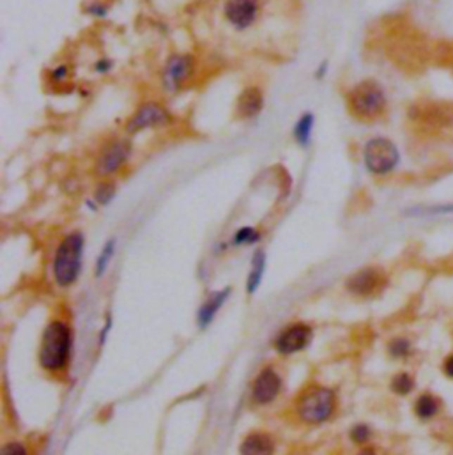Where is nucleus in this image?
Segmentation results:
<instances>
[{
	"label": "nucleus",
	"instance_id": "obj_25",
	"mask_svg": "<svg viewBox=\"0 0 453 455\" xmlns=\"http://www.w3.org/2000/svg\"><path fill=\"white\" fill-rule=\"evenodd\" d=\"M351 437L359 444L366 443V441L370 440V429L366 425H363V423H359V425H356L355 429L351 430Z\"/></svg>",
	"mask_w": 453,
	"mask_h": 455
},
{
	"label": "nucleus",
	"instance_id": "obj_12",
	"mask_svg": "<svg viewBox=\"0 0 453 455\" xmlns=\"http://www.w3.org/2000/svg\"><path fill=\"white\" fill-rule=\"evenodd\" d=\"M384 283L383 275L376 268H365L347 280V289L356 296H370Z\"/></svg>",
	"mask_w": 453,
	"mask_h": 455
},
{
	"label": "nucleus",
	"instance_id": "obj_17",
	"mask_svg": "<svg viewBox=\"0 0 453 455\" xmlns=\"http://www.w3.org/2000/svg\"><path fill=\"white\" fill-rule=\"evenodd\" d=\"M315 117L312 112H305L300 117V121L296 122V126H294V139H296V142L300 143V146H307V143L310 142Z\"/></svg>",
	"mask_w": 453,
	"mask_h": 455
},
{
	"label": "nucleus",
	"instance_id": "obj_30",
	"mask_svg": "<svg viewBox=\"0 0 453 455\" xmlns=\"http://www.w3.org/2000/svg\"><path fill=\"white\" fill-rule=\"evenodd\" d=\"M328 68H329L328 60H322V63L319 64L317 71H315V78H317V80H322V78L326 77V73H328Z\"/></svg>",
	"mask_w": 453,
	"mask_h": 455
},
{
	"label": "nucleus",
	"instance_id": "obj_14",
	"mask_svg": "<svg viewBox=\"0 0 453 455\" xmlns=\"http://www.w3.org/2000/svg\"><path fill=\"white\" fill-rule=\"evenodd\" d=\"M239 450H241V454H245V455L273 454L274 443H273V440L267 436V434L255 432V434H250V436L246 437L245 443L241 444V448H239Z\"/></svg>",
	"mask_w": 453,
	"mask_h": 455
},
{
	"label": "nucleus",
	"instance_id": "obj_6",
	"mask_svg": "<svg viewBox=\"0 0 453 455\" xmlns=\"http://www.w3.org/2000/svg\"><path fill=\"white\" fill-rule=\"evenodd\" d=\"M223 18L236 32H246L257 23L262 9L260 0H222Z\"/></svg>",
	"mask_w": 453,
	"mask_h": 455
},
{
	"label": "nucleus",
	"instance_id": "obj_32",
	"mask_svg": "<svg viewBox=\"0 0 453 455\" xmlns=\"http://www.w3.org/2000/svg\"><path fill=\"white\" fill-rule=\"evenodd\" d=\"M110 326H112V317H106V324H105V328H103V331H101V344L103 342H105V338H106V335H108V331H110Z\"/></svg>",
	"mask_w": 453,
	"mask_h": 455
},
{
	"label": "nucleus",
	"instance_id": "obj_4",
	"mask_svg": "<svg viewBox=\"0 0 453 455\" xmlns=\"http://www.w3.org/2000/svg\"><path fill=\"white\" fill-rule=\"evenodd\" d=\"M335 411V393L324 386H310L298 402V415L308 423L326 422Z\"/></svg>",
	"mask_w": 453,
	"mask_h": 455
},
{
	"label": "nucleus",
	"instance_id": "obj_1",
	"mask_svg": "<svg viewBox=\"0 0 453 455\" xmlns=\"http://www.w3.org/2000/svg\"><path fill=\"white\" fill-rule=\"evenodd\" d=\"M71 330L63 321H53L43 335L39 349V364L46 371H63L70 360Z\"/></svg>",
	"mask_w": 453,
	"mask_h": 455
},
{
	"label": "nucleus",
	"instance_id": "obj_13",
	"mask_svg": "<svg viewBox=\"0 0 453 455\" xmlns=\"http://www.w3.org/2000/svg\"><path fill=\"white\" fill-rule=\"evenodd\" d=\"M264 94L259 87H246L238 98V115L241 119H253L262 112Z\"/></svg>",
	"mask_w": 453,
	"mask_h": 455
},
{
	"label": "nucleus",
	"instance_id": "obj_3",
	"mask_svg": "<svg viewBox=\"0 0 453 455\" xmlns=\"http://www.w3.org/2000/svg\"><path fill=\"white\" fill-rule=\"evenodd\" d=\"M82 250H84V238L75 232L64 238L53 259V276L59 286L68 287L77 282L82 268Z\"/></svg>",
	"mask_w": 453,
	"mask_h": 455
},
{
	"label": "nucleus",
	"instance_id": "obj_2",
	"mask_svg": "<svg viewBox=\"0 0 453 455\" xmlns=\"http://www.w3.org/2000/svg\"><path fill=\"white\" fill-rule=\"evenodd\" d=\"M347 105L352 115L363 121H372L386 112L388 98L383 85L376 80H362L349 91Z\"/></svg>",
	"mask_w": 453,
	"mask_h": 455
},
{
	"label": "nucleus",
	"instance_id": "obj_11",
	"mask_svg": "<svg viewBox=\"0 0 453 455\" xmlns=\"http://www.w3.org/2000/svg\"><path fill=\"white\" fill-rule=\"evenodd\" d=\"M281 390V379L271 367L264 369L253 383V400L257 404H269L276 399Z\"/></svg>",
	"mask_w": 453,
	"mask_h": 455
},
{
	"label": "nucleus",
	"instance_id": "obj_29",
	"mask_svg": "<svg viewBox=\"0 0 453 455\" xmlns=\"http://www.w3.org/2000/svg\"><path fill=\"white\" fill-rule=\"evenodd\" d=\"M13 451H16V454H25V448L18 443H9L2 448V454H13Z\"/></svg>",
	"mask_w": 453,
	"mask_h": 455
},
{
	"label": "nucleus",
	"instance_id": "obj_31",
	"mask_svg": "<svg viewBox=\"0 0 453 455\" xmlns=\"http://www.w3.org/2000/svg\"><path fill=\"white\" fill-rule=\"evenodd\" d=\"M442 371H445V374L448 376V378L453 379V354L445 360V365H442Z\"/></svg>",
	"mask_w": 453,
	"mask_h": 455
},
{
	"label": "nucleus",
	"instance_id": "obj_23",
	"mask_svg": "<svg viewBox=\"0 0 453 455\" xmlns=\"http://www.w3.org/2000/svg\"><path fill=\"white\" fill-rule=\"evenodd\" d=\"M85 13L96 20H103L108 16V8L103 2H89L87 8H85Z\"/></svg>",
	"mask_w": 453,
	"mask_h": 455
},
{
	"label": "nucleus",
	"instance_id": "obj_9",
	"mask_svg": "<svg viewBox=\"0 0 453 455\" xmlns=\"http://www.w3.org/2000/svg\"><path fill=\"white\" fill-rule=\"evenodd\" d=\"M132 153V143L128 140H115L110 143L105 150L101 153L98 160V174L101 176H110V174L117 172L122 167V163L129 158Z\"/></svg>",
	"mask_w": 453,
	"mask_h": 455
},
{
	"label": "nucleus",
	"instance_id": "obj_26",
	"mask_svg": "<svg viewBox=\"0 0 453 455\" xmlns=\"http://www.w3.org/2000/svg\"><path fill=\"white\" fill-rule=\"evenodd\" d=\"M425 213H428V214H448V213H453V204H439V206L427 207V210H425Z\"/></svg>",
	"mask_w": 453,
	"mask_h": 455
},
{
	"label": "nucleus",
	"instance_id": "obj_27",
	"mask_svg": "<svg viewBox=\"0 0 453 455\" xmlns=\"http://www.w3.org/2000/svg\"><path fill=\"white\" fill-rule=\"evenodd\" d=\"M113 63L110 59H99L98 63L94 64V70L98 71V73H108L110 70H112Z\"/></svg>",
	"mask_w": 453,
	"mask_h": 455
},
{
	"label": "nucleus",
	"instance_id": "obj_8",
	"mask_svg": "<svg viewBox=\"0 0 453 455\" xmlns=\"http://www.w3.org/2000/svg\"><path fill=\"white\" fill-rule=\"evenodd\" d=\"M170 122V114L160 103H143L139 110L133 114L128 122V132L136 133L147 128H160Z\"/></svg>",
	"mask_w": 453,
	"mask_h": 455
},
{
	"label": "nucleus",
	"instance_id": "obj_16",
	"mask_svg": "<svg viewBox=\"0 0 453 455\" xmlns=\"http://www.w3.org/2000/svg\"><path fill=\"white\" fill-rule=\"evenodd\" d=\"M414 411L421 420H430L439 413V402L430 393H423V395L418 397L416 404H414Z\"/></svg>",
	"mask_w": 453,
	"mask_h": 455
},
{
	"label": "nucleus",
	"instance_id": "obj_22",
	"mask_svg": "<svg viewBox=\"0 0 453 455\" xmlns=\"http://www.w3.org/2000/svg\"><path fill=\"white\" fill-rule=\"evenodd\" d=\"M257 239H259V234H257L252 227H243L241 231L236 232L234 236L236 245H252Z\"/></svg>",
	"mask_w": 453,
	"mask_h": 455
},
{
	"label": "nucleus",
	"instance_id": "obj_28",
	"mask_svg": "<svg viewBox=\"0 0 453 455\" xmlns=\"http://www.w3.org/2000/svg\"><path fill=\"white\" fill-rule=\"evenodd\" d=\"M66 77H68V66H59L51 71V78H53L55 82H63Z\"/></svg>",
	"mask_w": 453,
	"mask_h": 455
},
{
	"label": "nucleus",
	"instance_id": "obj_5",
	"mask_svg": "<svg viewBox=\"0 0 453 455\" xmlns=\"http://www.w3.org/2000/svg\"><path fill=\"white\" fill-rule=\"evenodd\" d=\"M363 160L370 172L384 176L399 165L400 153L391 140L376 136V139H370L363 147Z\"/></svg>",
	"mask_w": 453,
	"mask_h": 455
},
{
	"label": "nucleus",
	"instance_id": "obj_19",
	"mask_svg": "<svg viewBox=\"0 0 453 455\" xmlns=\"http://www.w3.org/2000/svg\"><path fill=\"white\" fill-rule=\"evenodd\" d=\"M414 388V379L411 378L406 372H400V374L395 376L391 379V390H393L397 395H407V393L413 392Z\"/></svg>",
	"mask_w": 453,
	"mask_h": 455
},
{
	"label": "nucleus",
	"instance_id": "obj_10",
	"mask_svg": "<svg viewBox=\"0 0 453 455\" xmlns=\"http://www.w3.org/2000/svg\"><path fill=\"white\" fill-rule=\"evenodd\" d=\"M312 330L307 324H293L287 328L286 331H281L278 335L274 347L280 354H293V352L301 351L307 347V344L310 342Z\"/></svg>",
	"mask_w": 453,
	"mask_h": 455
},
{
	"label": "nucleus",
	"instance_id": "obj_20",
	"mask_svg": "<svg viewBox=\"0 0 453 455\" xmlns=\"http://www.w3.org/2000/svg\"><path fill=\"white\" fill-rule=\"evenodd\" d=\"M113 252H115V241H113V239H110V241L105 245V248H103L98 262H96V276H101L103 273L106 271V268H108V262L112 261V257H113Z\"/></svg>",
	"mask_w": 453,
	"mask_h": 455
},
{
	"label": "nucleus",
	"instance_id": "obj_24",
	"mask_svg": "<svg viewBox=\"0 0 453 455\" xmlns=\"http://www.w3.org/2000/svg\"><path fill=\"white\" fill-rule=\"evenodd\" d=\"M113 193H115V186H113L112 183H103L101 186L98 188V191H96V200H98L99 204H108L110 198L113 197Z\"/></svg>",
	"mask_w": 453,
	"mask_h": 455
},
{
	"label": "nucleus",
	"instance_id": "obj_15",
	"mask_svg": "<svg viewBox=\"0 0 453 455\" xmlns=\"http://www.w3.org/2000/svg\"><path fill=\"white\" fill-rule=\"evenodd\" d=\"M229 293H231V289H223L219 290V293L211 294L209 300L200 307V310H198V324H200L202 328H205L212 319H215L216 312H218L219 307L223 305V301L226 300Z\"/></svg>",
	"mask_w": 453,
	"mask_h": 455
},
{
	"label": "nucleus",
	"instance_id": "obj_7",
	"mask_svg": "<svg viewBox=\"0 0 453 455\" xmlns=\"http://www.w3.org/2000/svg\"><path fill=\"white\" fill-rule=\"evenodd\" d=\"M193 68L195 60L190 53H174L168 57L161 71V84H163L165 92L176 94L177 91H181V87L193 75Z\"/></svg>",
	"mask_w": 453,
	"mask_h": 455
},
{
	"label": "nucleus",
	"instance_id": "obj_18",
	"mask_svg": "<svg viewBox=\"0 0 453 455\" xmlns=\"http://www.w3.org/2000/svg\"><path fill=\"white\" fill-rule=\"evenodd\" d=\"M264 268H266V255H264V252H257L255 257H253L252 269H250V275H248V286H246L248 294H253L257 289H259L260 280H262V275H264Z\"/></svg>",
	"mask_w": 453,
	"mask_h": 455
},
{
	"label": "nucleus",
	"instance_id": "obj_21",
	"mask_svg": "<svg viewBox=\"0 0 453 455\" xmlns=\"http://www.w3.org/2000/svg\"><path fill=\"white\" fill-rule=\"evenodd\" d=\"M390 354L395 358H404L409 354L411 351V344L409 340H406V338H395L393 342L390 344Z\"/></svg>",
	"mask_w": 453,
	"mask_h": 455
}]
</instances>
